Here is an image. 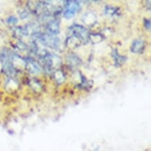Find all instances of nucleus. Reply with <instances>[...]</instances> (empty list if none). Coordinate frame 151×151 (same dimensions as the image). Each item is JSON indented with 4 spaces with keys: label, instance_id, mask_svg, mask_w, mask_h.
<instances>
[{
    "label": "nucleus",
    "instance_id": "1",
    "mask_svg": "<svg viewBox=\"0 0 151 151\" xmlns=\"http://www.w3.org/2000/svg\"><path fill=\"white\" fill-rule=\"evenodd\" d=\"M70 29L73 32V34L74 35V37H75L77 39L82 41V42L86 43L89 41V33L88 32V30L85 27H83L82 25H77L74 24L70 28Z\"/></svg>",
    "mask_w": 151,
    "mask_h": 151
},
{
    "label": "nucleus",
    "instance_id": "2",
    "mask_svg": "<svg viewBox=\"0 0 151 151\" xmlns=\"http://www.w3.org/2000/svg\"><path fill=\"white\" fill-rule=\"evenodd\" d=\"M65 7H66V10L63 14L67 18L73 17L76 13L81 10V5L79 2H77V1H66Z\"/></svg>",
    "mask_w": 151,
    "mask_h": 151
},
{
    "label": "nucleus",
    "instance_id": "3",
    "mask_svg": "<svg viewBox=\"0 0 151 151\" xmlns=\"http://www.w3.org/2000/svg\"><path fill=\"white\" fill-rule=\"evenodd\" d=\"M38 40L41 41L44 45H47L50 47H55L59 45V40L55 37H52V35L37 34Z\"/></svg>",
    "mask_w": 151,
    "mask_h": 151
},
{
    "label": "nucleus",
    "instance_id": "4",
    "mask_svg": "<svg viewBox=\"0 0 151 151\" xmlns=\"http://www.w3.org/2000/svg\"><path fill=\"white\" fill-rule=\"evenodd\" d=\"M146 44L141 39L134 40L131 46V51L133 53H142L144 51Z\"/></svg>",
    "mask_w": 151,
    "mask_h": 151
},
{
    "label": "nucleus",
    "instance_id": "5",
    "mask_svg": "<svg viewBox=\"0 0 151 151\" xmlns=\"http://www.w3.org/2000/svg\"><path fill=\"white\" fill-rule=\"evenodd\" d=\"M47 31L52 35H56L60 32V24L57 20H52L49 22L47 25Z\"/></svg>",
    "mask_w": 151,
    "mask_h": 151
},
{
    "label": "nucleus",
    "instance_id": "6",
    "mask_svg": "<svg viewBox=\"0 0 151 151\" xmlns=\"http://www.w3.org/2000/svg\"><path fill=\"white\" fill-rule=\"evenodd\" d=\"M25 67L31 73H38L40 70L39 64L32 60H28L25 62Z\"/></svg>",
    "mask_w": 151,
    "mask_h": 151
},
{
    "label": "nucleus",
    "instance_id": "7",
    "mask_svg": "<svg viewBox=\"0 0 151 151\" xmlns=\"http://www.w3.org/2000/svg\"><path fill=\"white\" fill-rule=\"evenodd\" d=\"M112 56L114 58L115 63H116V66L119 67L121 64H123L125 61H126L127 58L123 56V55H120L118 53L116 50H113L112 51Z\"/></svg>",
    "mask_w": 151,
    "mask_h": 151
},
{
    "label": "nucleus",
    "instance_id": "8",
    "mask_svg": "<svg viewBox=\"0 0 151 151\" xmlns=\"http://www.w3.org/2000/svg\"><path fill=\"white\" fill-rule=\"evenodd\" d=\"M55 78L58 82H62L64 81V75L63 74V72L60 70H58L55 73Z\"/></svg>",
    "mask_w": 151,
    "mask_h": 151
},
{
    "label": "nucleus",
    "instance_id": "9",
    "mask_svg": "<svg viewBox=\"0 0 151 151\" xmlns=\"http://www.w3.org/2000/svg\"><path fill=\"white\" fill-rule=\"evenodd\" d=\"M117 8L113 7V6H107L106 7H105V14L109 15H114L116 14V13L117 12Z\"/></svg>",
    "mask_w": 151,
    "mask_h": 151
},
{
    "label": "nucleus",
    "instance_id": "10",
    "mask_svg": "<svg viewBox=\"0 0 151 151\" xmlns=\"http://www.w3.org/2000/svg\"><path fill=\"white\" fill-rule=\"evenodd\" d=\"M70 63H71V64H74V65H78V63H80V60L79 59L78 57H76V56H72V55H70Z\"/></svg>",
    "mask_w": 151,
    "mask_h": 151
},
{
    "label": "nucleus",
    "instance_id": "11",
    "mask_svg": "<svg viewBox=\"0 0 151 151\" xmlns=\"http://www.w3.org/2000/svg\"><path fill=\"white\" fill-rule=\"evenodd\" d=\"M6 22L10 25H14V24H16L17 22V19L15 17H9L6 19Z\"/></svg>",
    "mask_w": 151,
    "mask_h": 151
},
{
    "label": "nucleus",
    "instance_id": "12",
    "mask_svg": "<svg viewBox=\"0 0 151 151\" xmlns=\"http://www.w3.org/2000/svg\"><path fill=\"white\" fill-rule=\"evenodd\" d=\"M144 23H145V27H146V29H150V19H145Z\"/></svg>",
    "mask_w": 151,
    "mask_h": 151
}]
</instances>
